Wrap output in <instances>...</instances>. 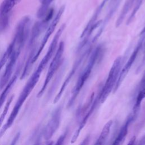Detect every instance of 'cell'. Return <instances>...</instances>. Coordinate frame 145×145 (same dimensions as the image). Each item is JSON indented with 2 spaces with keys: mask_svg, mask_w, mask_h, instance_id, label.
Listing matches in <instances>:
<instances>
[{
  "mask_svg": "<svg viewBox=\"0 0 145 145\" xmlns=\"http://www.w3.org/2000/svg\"><path fill=\"white\" fill-rule=\"evenodd\" d=\"M42 131V130H41ZM40 127H38L36 131H35V133H33V137H32V139H34V140L33 141H35V142L34 143V144H38V141H40V139L41 138V137H40Z\"/></svg>",
  "mask_w": 145,
  "mask_h": 145,
  "instance_id": "23",
  "label": "cell"
},
{
  "mask_svg": "<svg viewBox=\"0 0 145 145\" xmlns=\"http://www.w3.org/2000/svg\"><path fill=\"white\" fill-rule=\"evenodd\" d=\"M20 132H19V133H18L16 135H15V136L14 137V139H13V140H12V142H11V144H16V143H17V142L19 140V138H20Z\"/></svg>",
  "mask_w": 145,
  "mask_h": 145,
  "instance_id": "27",
  "label": "cell"
},
{
  "mask_svg": "<svg viewBox=\"0 0 145 145\" xmlns=\"http://www.w3.org/2000/svg\"><path fill=\"white\" fill-rule=\"evenodd\" d=\"M136 140V137L135 135H134L130 139V140L129 141V142L128 143V144H134L135 143Z\"/></svg>",
  "mask_w": 145,
  "mask_h": 145,
  "instance_id": "30",
  "label": "cell"
},
{
  "mask_svg": "<svg viewBox=\"0 0 145 145\" xmlns=\"http://www.w3.org/2000/svg\"><path fill=\"white\" fill-rule=\"evenodd\" d=\"M144 45H145V43H144Z\"/></svg>",
  "mask_w": 145,
  "mask_h": 145,
  "instance_id": "32",
  "label": "cell"
},
{
  "mask_svg": "<svg viewBox=\"0 0 145 145\" xmlns=\"http://www.w3.org/2000/svg\"><path fill=\"white\" fill-rule=\"evenodd\" d=\"M122 57L118 56L114 61L109 70L107 79L99 95V100L101 103H104L110 92L113 90L118 79L121 67Z\"/></svg>",
  "mask_w": 145,
  "mask_h": 145,
  "instance_id": "3",
  "label": "cell"
},
{
  "mask_svg": "<svg viewBox=\"0 0 145 145\" xmlns=\"http://www.w3.org/2000/svg\"><path fill=\"white\" fill-rule=\"evenodd\" d=\"M53 0H39L41 5H45L46 6H49L50 4L52 2Z\"/></svg>",
  "mask_w": 145,
  "mask_h": 145,
  "instance_id": "28",
  "label": "cell"
},
{
  "mask_svg": "<svg viewBox=\"0 0 145 145\" xmlns=\"http://www.w3.org/2000/svg\"><path fill=\"white\" fill-rule=\"evenodd\" d=\"M140 37H141L139 39V40L137 45H136L134 50L132 52L131 54L130 55V56L129 58L128 59L127 61L126 62V64L123 67V68L122 69L121 71L120 72L118 79L117 80V82H116V83L115 84V86L114 87V89L113 90V93H115L116 92V91L118 89L120 86H121L123 80H124L126 76L128 74V72L130 70L131 67L132 66L133 64L134 63V61H135L136 58H137L140 50L141 49V48L143 46V42L144 41V39H145V35H141Z\"/></svg>",
  "mask_w": 145,
  "mask_h": 145,
  "instance_id": "6",
  "label": "cell"
},
{
  "mask_svg": "<svg viewBox=\"0 0 145 145\" xmlns=\"http://www.w3.org/2000/svg\"><path fill=\"white\" fill-rule=\"evenodd\" d=\"M48 23L49 22L42 19V20L36 22L34 24L31 29L30 39L29 41L28 45L29 48L34 46L40 35L48 27Z\"/></svg>",
  "mask_w": 145,
  "mask_h": 145,
  "instance_id": "11",
  "label": "cell"
},
{
  "mask_svg": "<svg viewBox=\"0 0 145 145\" xmlns=\"http://www.w3.org/2000/svg\"><path fill=\"white\" fill-rule=\"evenodd\" d=\"M135 120V118L133 117V114H131L129 115V117L127 118L125 122L122 126L117 137L114 140L113 143V144H120L123 143L124 140L125 139L126 135L128 133V129L130 125V123Z\"/></svg>",
  "mask_w": 145,
  "mask_h": 145,
  "instance_id": "14",
  "label": "cell"
},
{
  "mask_svg": "<svg viewBox=\"0 0 145 145\" xmlns=\"http://www.w3.org/2000/svg\"><path fill=\"white\" fill-rule=\"evenodd\" d=\"M38 49H36V47L35 48H33L32 49H31V52L29 54V56L28 57V59L27 60V62L25 64V66L24 67V69H23V71L22 72V75H20V79L22 80V79H24L29 73L31 70V68L32 67V65H33L34 62L33 61V59L37 52V50Z\"/></svg>",
  "mask_w": 145,
  "mask_h": 145,
  "instance_id": "16",
  "label": "cell"
},
{
  "mask_svg": "<svg viewBox=\"0 0 145 145\" xmlns=\"http://www.w3.org/2000/svg\"><path fill=\"white\" fill-rule=\"evenodd\" d=\"M112 124V120H109L105 124L97 140H96V142L95 143V144H103L105 143L109 134L110 130Z\"/></svg>",
  "mask_w": 145,
  "mask_h": 145,
  "instance_id": "18",
  "label": "cell"
},
{
  "mask_svg": "<svg viewBox=\"0 0 145 145\" xmlns=\"http://www.w3.org/2000/svg\"><path fill=\"white\" fill-rule=\"evenodd\" d=\"M101 50H102L101 47L99 46L94 50L93 53L91 54V57L89 58V62L88 63L87 65L85 67V69L82 72V74L79 77L76 82V83L72 91V95L71 98L70 99V100L68 102L67 107L71 106L74 104L76 97L78 96L83 85L84 84L85 82L89 78L91 73V71L92 70V69L95 66V63L96 62L98 58L99 57Z\"/></svg>",
  "mask_w": 145,
  "mask_h": 145,
  "instance_id": "2",
  "label": "cell"
},
{
  "mask_svg": "<svg viewBox=\"0 0 145 145\" xmlns=\"http://www.w3.org/2000/svg\"><path fill=\"white\" fill-rule=\"evenodd\" d=\"M62 106H58L53 111L51 118L42 130V136L46 140H49L58 130L61 119Z\"/></svg>",
  "mask_w": 145,
  "mask_h": 145,
  "instance_id": "7",
  "label": "cell"
},
{
  "mask_svg": "<svg viewBox=\"0 0 145 145\" xmlns=\"http://www.w3.org/2000/svg\"><path fill=\"white\" fill-rule=\"evenodd\" d=\"M138 144H140V145L145 144V135L140 138V139L139 140V142H138Z\"/></svg>",
  "mask_w": 145,
  "mask_h": 145,
  "instance_id": "29",
  "label": "cell"
},
{
  "mask_svg": "<svg viewBox=\"0 0 145 145\" xmlns=\"http://www.w3.org/2000/svg\"><path fill=\"white\" fill-rule=\"evenodd\" d=\"M144 86H145V70L144 71V73L142 76V78L140 81V83L139 84V88L143 87Z\"/></svg>",
  "mask_w": 145,
  "mask_h": 145,
  "instance_id": "26",
  "label": "cell"
},
{
  "mask_svg": "<svg viewBox=\"0 0 145 145\" xmlns=\"http://www.w3.org/2000/svg\"><path fill=\"white\" fill-rule=\"evenodd\" d=\"M143 35H145V26H144V27L143 28V29L142 30V31L140 32V36Z\"/></svg>",
  "mask_w": 145,
  "mask_h": 145,
  "instance_id": "31",
  "label": "cell"
},
{
  "mask_svg": "<svg viewBox=\"0 0 145 145\" xmlns=\"http://www.w3.org/2000/svg\"><path fill=\"white\" fill-rule=\"evenodd\" d=\"M65 6H62L59 9L58 11L57 12L56 15L55 16V17L54 18V19H53V20L52 21V22L50 23V24H49V25L48 26L46 32H45V35L41 41V42L40 45V46L39 47L37 50V52L33 59V62L35 63V62L37 59V58H39V56L40 55L41 53L42 52L43 49L44 48V46L45 45H46L49 38L50 37V36L52 35V34L53 33V32L54 31L55 29H56V27L57 26V25L58 24L64 11H65Z\"/></svg>",
  "mask_w": 145,
  "mask_h": 145,
  "instance_id": "9",
  "label": "cell"
},
{
  "mask_svg": "<svg viewBox=\"0 0 145 145\" xmlns=\"http://www.w3.org/2000/svg\"><path fill=\"white\" fill-rule=\"evenodd\" d=\"M64 49H65V43L63 41H61L60 43L59 44L56 53L53 58L52 59V61L50 62L44 82L43 83V85L41 88L40 89V90L39 91V92L37 95V97L38 98L41 97L42 95L44 94L49 82L50 81L54 73L56 72V71L59 67V65H61L62 57L64 52Z\"/></svg>",
  "mask_w": 145,
  "mask_h": 145,
  "instance_id": "5",
  "label": "cell"
},
{
  "mask_svg": "<svg viewBox=\"0 0 145 145\" xmlns=\"http://www.w3.org/2000/svg\"><path fill=\"white\" fill-rule=\"evenodd\" d=\"M145 98V86L139 88V92L135 99V104L133 107V112L131 113L135 118H137L139 112L142 100Z\"/></svg>",
  "mask_w": 145,
  "mask_h": 145,
  "instance_id": "17",
  "label": "cell"
},
{
  "mask_svg": "<svg viewBox=\"0 0 145 145\" xmlns=\"http://www.w3.org/2000/svg\"><path fill=\"white\" fill-rule=\"evenodd\" d=\"M144 65H145V51H144V54L143 58V59H142V62H141V63H140L139 66V67H138V69H137V71H136L137 73H138V72L141 70V69L143 68V67L144 66Z\"/></svg>",
  "mask_w": 145,
  "mask_h": 145,
  "instance_id": "25",
  "label": "cell"
},
{
  "mask_svg": "<svg viewBox=\"0 0 145 145\" xmlns=\"http://www.w3.org/2000/svg\"><path fill=\"white\" fill-rule=\"evenodd\" d=\"M98 101H100L99 100V96L98 97H96L94 100V101H93V103L91 104V106L90 107V109L87 112V113L86 114L85 116L83 117V118L82 119V121L80 122V125L79 126V127L78 128V129L75 131L74 134H73V135L72 137V138L71 139V143H75L76 141V140H77V139H78V137H79V135L82 130L85 126V125H86V123L87 122V120H88L89 117H90V116L92 114V113H93V110H95V108H96V105H97V104L98 103Z\"/></svg>",
  "mask_w": 145,
  "mask_h": 145,
  "instance_id": "12",
  "label": "cell"
},
{
  "mask_svg": "<svg viewBox=\"0 0 145 145\" xmlns=\"http://www.w3.org/2000/svg\"><path fill=\"white\" fill-rule=\"evenodd\" d=\"M21 68H22V66H21V64H20V65L18 67V68H17V69H16V70L15 72V74L12 77V78L9 80L8 83L5 86V88L3 89L2 93L0 95V108L3 105V104L5 102V101L6 100V99L7 97V95H8V93L10 92V90L11 89L12 87L14 86V84H15V82H16V81L18 79V77Z\"/></svg>",
  "mask_w": 145,
  "mask_h": 145,
  "instance_id": "13",
  "label": "cell"
},
{
  "mask_svg": "<svg viewBox=\"0 0 145 145\" xmlns=\"http://www.w3.org/2000/svg\"><path fill=\"white\" fill-rule=\"evenodd\" d=\"M22 0H4L0 6V14H9L14 7Z\"/></svg>",
  "mask_w": 145,
  "mask_h": 145,
  "instance_id": "19",
  "label": "cell"
},
{
  "mask_svg": "<svg viewBox=\"0 0 145 145\" xmlns=\"http://www.w3.org/2000/svg\"><path fill=\"white\" fill-rule=\"evenodd\" d=\"M67 131L66 130L62 135H61L59 138L58 139L57 142H56V144H62L63 143V142L65 140V139L66 137V135H67Z\"/></svg>",
  "mask_w": 145,
  "mask_h": 145,
  "instance_id": "24",
  "label": "cell"
},
{
  "mask_svg": "<svg viewBox=\"0 0 145 145\" xmlns=\"http://www.w3.org/2000/svg\"><path fill=\"white\" fill-rule=\"evenodd\" d=\"M88 53V50H86L81 56H80L75 61V62H74L73 66H72V67L71 70V71L69 72V74L67 75V77L66 78V79L65 80V81L63 82L58 93H57V95L56 96V97H54V99L53 100V103L54 104H56L58 101L60 99V98L61 97L66 87H67V86L69 84V82H70L71 78H72V76H74V75L75 74V73L76 72L79 66L80 65V64L81 63L83 58L84 57V56L87 54V53Z\"/></svg>",
  "mask_w": 145,
  "mask_h": 145,
  "instance_id": "10",
  "label": "cell"
},
{
  "mask_svg": "<svg viewBox=\"0 0 145 145\" xmlns=\"http://www.w3.org/2000/svg\"><path fill=\"white\" fill-rule=\"evenodd\" d=\"M108 0H103L101 4L99 6V7L97 8V9L95 10L93 15H92V16L91 17V18L90 19L89 21L88 22L87 24L86 25L84 29L83 30V31L82 32L80 37L81 38H83L88 33V32L89 31V29L91 28V27L93 25V24L96 22V20L99 16V15H100V14L101 13L105 4L106 3V2H108Z\"/></svg>",
  "mask_w": 145,
  "mask_h": 145,
  "instance_id": "15",
  "label": "cell"
},
{
  "mask_svg": "<svg viewBox=\"0 0 145 145\" xmlns=\"http://www.w3.org/2000/svg\"><path fill=\"white\" fill-rule=\"evenodd\" d=\"M11 52V49H10V46H8L7 49H6V52L4 53V54H3L2 57H1V58L0 59V71L1 70V69H2V67H3L5 64L7 62L8 59L9 58Z\"/></svg>",
  "mask_w": 145,
  "mask_h": 145,
  "instance_id": "22",
  "label": "cell"
},
{
  "mask_svg": "<svg viewBox=\"0 0 145 145\" xmlns=\"http://www.w3.org/2000/svg\"><path fill=\"white\" fill-rule=\"evenodd\" d=\"M31 20L28 16H24L18 23L13 40L10 44L13 49L22 51L30 32Z\"/></svg>",
  "mask_w": 145,
  "mask_h": 145,
  "instance_id": "4",
  "label": "cell"
},
{
  "mask_svg": "<svg viewBox=\"0 0 145 145\" xmlns=\"http://www.w3.org/2000/svg\"><path fill=\"white\" fill-rule=\"evenodd\" d=\"M10 23V15L7 14H0V34L3 32L8 27Z\"/></svg>",
  "mask_w": 145,
  "mask_h": 145,
  "instance_id": "20",
  "label": "cell"
},
{
  "mask_svg": "<svg viewBox=\"0 0 145 145\" xmlns=\"http://www.w3.org/2000/svg\"><path fill=\"white\" fill-rule=\"evenodd\" d=\"M8 46L11 48V52L8 58L9 61L6 65L4 74H3L2 76L0 79V91H1L5 88V86H6L8 83L9 79L12 74L14 68L15 67V66L16 65L17 59L21 52V51L19 50L12 49L10 45H9Z\"/></svg>",
  "mask_w": 145,
  "mask_h": 145,
  "instance_id": "8",
  "label": "cell"
},
{
  "mask_svg": "<svg viewBox=\"0 0 145 145\" xmlns=\"http://www.w3.org/2000/svg\"><path fill=\"white\" fill-rule=\"evenodd\" d=\"M42 68V67H41V66L39 65L37 67V69L33 72L32 75L31 76V77L25 84L23 89L20 93L19 98L18 99V100L16 102L7 120L6 123L3 125V126L0 130V139L6 133L7 130H8L12 126L19 112L21 107L23 105L26 99L28 97L29 95L32 91L33 89L35 87V85L38 82L40 79V75L42 73L43 70L44 69V68Z\"/></svg>",
  "mask_w": 145,
  "mask_h": 145,
  "instance_id": "1",
  "label": "cell"
},
{
  "mask_svg": "<svg viewBox=\"0 0 145 145\" xmlns=\"http://www.w3.org/2000/svg\"><path fill=\"white\" fill-rule=\"evenodd\" d=\"M14 99V95H12L10 96V97L8 99V100H7L5 106V108L3 109V110L2 112V113H1V116H0V127L1 126L5 117H6V116L7 115V112H8V110L9 109V108H10V106L11 105V102L12 101V100Z\"/></svg>",
  "mask_w": 145,
  "mask_h": 145,
  "instance_id": "21",
  "label": "cell"
}]
</instances>
